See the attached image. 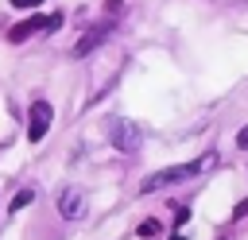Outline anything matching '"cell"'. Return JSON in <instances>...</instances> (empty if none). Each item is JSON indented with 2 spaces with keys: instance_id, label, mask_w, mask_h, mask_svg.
I'll return each instance as SVG.
<instances>
[{
  "instance_id": "7",
  "label": "cell",
  "mask_w": 248,
  "mask_h": 240,
  "mask_svg": "<svg viewBox=\"0 0 248 240\" xmlns=\"http://www.w3.org/2000/svg\"><path fill=\"white\" fill-rule=\"evenodd\" d=\"M27 201H35V190H19V194H16V197H12V205H8V209H12V213H16V209H23V205H27Z\"/></svg>"
},
{
  "instance_id": "1",
  "label": "cell",
  "mask_w": 248,
  "mask_h": 240,
  "mask_svg": "<svg viewBox=\"0 0 248 240\" xmlns=\"http://www.w3.org/2000/svg\"><path fill=\"white\" fill-rule=\"evenodd\" d=\"M213 159H194V163H182V166H167V170H159V174H151L147 182H143V194H151V190H163V186H174V182H186V178H194L198 170H205Z\"/></svg>"
},
{
  "instance_id": "3",
  "label": "cell",
  "mask_w": 248,
  "mask_h": 240,
  "mask_svg": "<svg viewBox=\"0 0 248 240\" xmlns=\"http://www.w3.org/2000/svg\"><path fill=\"white\" fill-rule=\"evenodd\" d=\"M50 120H54L50 101H31V112H27V139H31V143H39V139L46 135Z\"/></svg>"
},
{
  "instance_id": "6",
  "label": "cell",
  "mask_w": 248,
  "mask_h": 240,
  "mask_svg": "<svg viewBox=\"0 0 248 240\" xmlns=\"http://www.w3.org/2000/svg\"><path fill=\"white\" fill-rule=\"evenodd\" d=\"M108 31H112V23H108V19H105V23H97L93 31H85V35H81V43L74 46V54H78V58H81V54H89L93 46H101V43H105V35H108Z\"/></svg>"
},
{
  "instance_id": "2",
  "label": "cell",
  "mask_w": 248,
  "mask_h": 240,
  "mask_svg": "<svg viewBox=\"0 0 248 240\" xmlns=\"http://www.w3.org/2000/svg\"><path fill=\"white\" fill-rule=\"evenodd\" d=\"M62 23V15L54 12V15H31V19H23V23H16L12 31H8V39L12 43H27L31 35H39V31H54Z\"/></svg>"
},
{
  "instance_id": "5",
  "label": "cell",
  "mask_w": 248,
  "mask_h": 240,
  "mask_svg": "<svg viewBox=\"0 0 248 240\" xmlns=\"http://www.w3.org/2000/svg\"><path fill=\"white\" fill-rule=\"evenodd\" d=\"M58 213H62L66 221H78V217L85 213V194H81V190H74V186H70V190H62V194H58Z\"/></svg>"
},
{
  "instance_id": "4",
  "label": "cell",
  "mask_w": 248,
  "mask_h": 240,
  "mask_svg": "<svg viewBox=\"0 0 248 240\" xmlns=\"http://www.w3.org/2000/svg\"><path fill=\"white\" fill-rule=\"evenodd\" d=\"M108 139H112V147H120V151H136V147H140V128H136L132 120H108Z\"/></svg>"
},
{
  "instance_id": "9",
  "label": "cell",
  "mask_w": 248,
  "mask_h": 240,
  "mask_svg": "<svg viewBox=\"0 0 248 240\" xmlns=\"http://www.w3.org/2000/svg\"><path fill=\"white\" fill-rule=\"evenodd\" d=\"M43 0H12V8H19V12H31V8H39Z\"/></svg>"
},
{
  "instance_id": "8",
  "label": "cell",
  "mask_w": 248,
  "mask_h": 240,
  "mask_svg": "<svg viewBox=\"0 0 248 240\" xmlns=\"http://www.w3.org/2000/svg\"><path fill=\"white\" fill-rule=\"evenodd\" d=\"M155 232H159V221H143L140 225V236H155Z\"/></svg>"
},
{
  "instance_id": "10",
  "label": "cell",
  "mask_w": 248,
  "mask_h": 240,
  "mask_svg": "<svg viewBox=\"0 0 248 240\" xmlns=\"http://www.w3.org/2000/svg\"><path fill=\"white\" fill-rule=\"evenodd\" d=\"M240 147H248V128H244V132H240Z\"/></svg>"
}]
</instances>
